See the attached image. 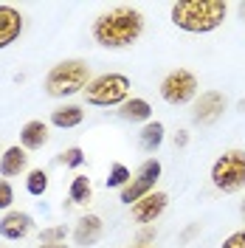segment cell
<instances>
[{
  "mask_svg": "<svg viewBox=\"0 0 245 248\" xmlns=\"http://www.w3.org/2000/svg\"><path fill=\"white\" fill-rule=\"evenodd\" d=\"M144 31V15L130 6H119L105 12L93 23V40L105 48H127L133 46Z\"/></svg>",
  "mask_w": 245,
  "mask_h": 248,
  "instance_id": "1",
  "label": "cell"
},
{
  "mask_svg": "<svg viewBox=\"0 0 245 248\" xmlns=\"http://www.w3.org/2000/svg\"><path fill=\"white\" fill-rule=\"evenodd\" d=\"M229 15L226 0H181L172 6V23L189 34H206L223 26Z\"/></svg>",
  "mask_w": 245,
  "mask_h": 248,
  "instance_id": "2",
  "label": "cell"
},
{
  "mask_svg": "<svg viewBox=\"0 0 245 248\" xmlns=\"http://www.w3.org/2000/svg\"><path fill=\"white\" fill-rule=\"evenodd\" d=\"M91 85V68L82 60H65L54 65L46 77V93L54 99L62 96H74V93L85 91Z\"/></svg>",
  "mask_w": 245,
  "mask_h": 248,
  "instance_id": "3",
  "label": "cell"
},
{
  "mask_svg": "<svg viewBox=\"0 0 245 248\" xmlns=\"http://www.w3.org/2000/svg\"><path fill=\"white\" fill-rule=\"evenodd\" d=\"M130 88H133L130 77H124V74H102L85 88V99L91 105H96V108H116V105L127 102Z\"/></svg>",
  "mask_w": 245,
  "mask_h": 248,
  "instance_id": "4",
  "label": "cell"
},
{
  "mask_svg": "<svg viewBox=\"0 0 245 248\" xmlns=\"http://www.w3.org/2000/svg\"><path fill=\"white\" fill-rule=\"evenodd\" d=\"M212 184L220 192H240L245 186V153L229 150L212 164Z\"/></svg>",
  "mask_w": 245,
  "mask_h": 248,
  "instance_id": "5",
  "label": "cell"
},
{
  "mask_svg": "<svg viewBox=\"0 0 245 248\" xmlns=\"http://www.w3.org/2000/svg\"><path fill=\"white\" fill-rule=\"evenodd\" d=\"M158 178H161V164L155 161V158H147L141 167H138L136 178L130 181V184L122 189V195H119V201L127 203V206H133V203H138L141 198H147L150 192L155 189V184H158Z\"/></svg>",
  "mask_w": 245,
  "mask_h": 248,
  "instance_id": "6",
  "label": "cell"
},
{
  "mask_svg": "<svg viewBox=\"0 0 245 248\" xmlns=\"http://www.w3.org/2000/svg\"><path fill=\"white\" fill-rule=\"evenodd\" d=\"M195 93H198V77L186 68H178V71L167 74L164 82H161V96L169 105H186V102L195 99Z\"/></svg>",
  "mask_w": 245,
  "mask_h": 248,
  "instance_id": "7",
  "label": "cell"
},
{
  "mask_svg": "<svg viewBox=\"0 0 245 248\" xmlns=\"http://www.w3.org/2000/svg\"><path fill=\"white\" fill-rule=\"evenodd\" d=\"M223 110H226V96L220 91H206L200 93V99L195 102L192 119H195V124H214L223 116Z\"/></svg>",
  "mask_w": 245,
  "mask_h": 248,
  "instance_id": "8",
  "label": "cell"
},
{
  "mask_svg": "<svg viewBox=\"0 0 245 248\" xmlns=\"http://www.w3.org/2000/svg\"><path fill=\"white\" fill-rule=\"evenodd\" d=\"M169 198L164 192H150L147 198H141L138 203H133V220L136 223H155L158 217L164 215Z\"/></svg>",
  "mask_w": 245,
  "mask_h": 248,
  "instance_id": "9",
  "label": "cell"
},
{
  "mask_svg": "<svg viewBox=\"0 0 245 248\" xmlns=\"http://www.w3.org/2000/svg\"><path fill=\"white\" fill-rule=\"evenodd\" d=\"M23 31V15L15 6H0V48H9Z\"/></svg>",
  "mask_w": 245,
  "mask_h": 248,
  "instance_id": "10",
  "label": "cell"
},
{
  "mask_svg": "<svg viewBox=\"0 0 245 248\" xmlns=\"http://www.w3.org/2000/svg\"><path fill=\"white\" fill-rule=\"evenodd\" d=\"M31 232V217L26 212H9L0 220V237L6 240H23Z\"/></svg>",
  "mask_w": 245,
  "mask_h": 248,
  "instance_id": "11",
  "label": "cell"
},
{
  "mask_svg": "<svg viewBox=\"0 0 245 248\" xmlns=\"http://www.w3.org/2000/svg\"><path fill=\"white\" fill-rule=\"evenodd\" d=\"M99 237H102V220L96 215H85L77 223V229H74V243L77 246H85V248L96 246Z\"/></svg>",
  "mask_w": 245,
  "mask_h": 248,
  "instance_id": "12",
  "label": "cell"
},
{
  "mask_svg": "<svg viewBox=\"0 0 245 248\" xmlns=\"http://www.w3.org/2000/svg\"><path fill=\"white\" fill-rule=\"evenodd\" d=\"M26 167H29V155L23 147H9L0 155V175L3 178H15L20 172H26Z\"/></svg>",
  "mask_w": 245,
  "mask_h": 248,
  "instance_id": "13",
  "label": "cell"
},
{
  "mask_svg": "<svg viewBox=\"0 0 245 248\" xmlns=\"http://www.w3.org/2000/svg\"><path fill=\"white\" fill-rule=\"evenodd\" d=\"M20 141H23L26 150H40V147L48 141V124L37 122V119L29 122V124H23V130H20Z\"/></svg>",
  "mask_w": 245,
  "mask_h": 248,
  "instance_id": "14",
  "label": "cell"
},
{
  "mask_svg": "<svg viewBox=\"0 0 245 248\" xmlns=\"http://www.w3.org/2000/svg\"><path fill=\"white\" fill-rule=\"evenodd\" d=\"M119 113H122V119H127V122H150L153 108H150L147 99H127Z\"/></svg>",
  "mask_w": 245,
  "mask_h": 248,
  "instance_id": "15",
  "label": "cell"
},
{
  "mask_svg": "<svg viewBox=\"0 0 245 248\" xmlns=\"http://www.w3.org/2000/svg\"><path fill=\"white\" fill-rule=\"evenodd\" d=\"M82 119H85V110L77 108V105H65V108H57L54 113H51V122L57 124V127H62V130H68V127H79Z\"/></svg>",
  "mask_w": 245,
  "mask_h": 248,
  "instance_id": "16",
  "label": "cell"
},
{
  "mask_svg": "<svg viewBox=\"0 0 245 248\" xmlns=\"http://www.w3.org/2000/svg\"><path fill=\"white\" fill-rule=\"evenodd\" d=\"M164 144V124L161 122H147L141 130V147L147 153H155L158 147Z\"/></svg>",
  "mask_w": 245,
  "mask_h": 248,
  "instance_id": "17",
  "label": "cell"
},
{
  "mask_svg": "<svg viewBox=\"0 0 245 248\" xmlns=\"http://www.w3.org/2000/svg\"><path fill=\"white\" fill-rule=\"evenodd\" d=\"M91 178H85V175H79V178H74V184H71V201L74 203H85L91 201Z\"/></svg>",
  "mask_w": 245,
  "mask_h": 248,
  "instance_id": "18",
  "label": "cell"
},
{
  "mask_svg": "<svg viewBox=\"0 0 245 248\" xmlns=\"http://www.w3.org/2000/svg\"><path fill=\"white\" fill-rule=\"evenodd\" d=\"M26 189H29V195H43L48 189V175L43 170H31L26 178Z\"/></svg>",
  "mask_w": 245,
  "mask_h": 248,
  "instance_id": "19",
  "label": "cell"
},
{
  "mask_svg": "<svg viewBox=\"0 0 245 248\" xmlns=\"http://www.w3.org/2000/svg\"><path fill=\"white\" fill-rule=\"evenodd\" d=\"M133 181V175H130V170L124 167V164H113V170H110V178H107V186H127Z\"/></svg>",
  "mask_w": 245,
  "mask_h": 248,
  "instance_id": "20",
  "label": "cell"
},
{
  "mask_svg": "<svg viewBox=\"0 0 245 248\" xmlns=\"http://www.w3.org/2000/svg\"><path fill=\"white\" fill-rule=\"evenodd\" d=\"M65 240V226H57V229H46V232L40 234V243L43 246H57Z\"/></svg>",
  "mask_w": 245,
  "mask_h": 248,
  "instance_id": "21",
  "label": "cell"
},
{
  "mask_svg": "<svg viewBox=\"0 0 245 248\" xmlns=\"http://www.w3.org/2000/svg\"><path fill=\"white\" fill-rule=\"evenodd\" d=\"M15 203V189L6 178H0V209H9Z\"/></svg>",
  "mask_w": 245,
  "mask_h": 248,
  "instance_id": "22",
  "label": "cell"
},
{
  "mask_svg": "<svg viewBox=\"0 0 245 248\" xmlns=\"http://www.w3.org/2000/svg\"><path fill=\"white\" fill-rule=\"evenodd\" d=\"M62 161H65V167H79V164L85 161V155H82V150H79V147H71L68 153L62 155Z\"/></svg>",
  "mask_w": 245,
  "mask_h": 248,
  "instance_id": "23",
  "label": "cell"
},
{
  "mask_svg": "<svg viewBox=\"0 0 245 248\" xmlns=\"http://www.w3.org/2000/svg\"><path fill=\"white\" fill-rule=\"evenodd\" d=\"M223 248H245V229L243 232H234L231 237L223 240Z\"/></svg>",
  "mask_w": 245,
  "mask_h": 248,
  "instance_id": "24",
  "label": "cell"
},
{
  "mask_svg": "<svg viewBox=\"0 0 245 248\" xmlns=\"http://www.w3.org/2000/svg\"><path fill=\"white\" fill-rule=\"evenodd\" d=\"M186 141H189V139H186V133H181V136H175V144H178V147H184Z\"/></svg>",
  "mask_w": 245,
  "mask_h": 248,
  "instance_id": "25",
  "label": "cell"
},
{
  "mask_svg": "<svg viewBox=\"0 0 245 248\" xmlns=\"http://www.w3.org/2000/svg\"><path fill=\"white\" fill-rule=\"evenodd\" d=\"M40 248H68L65 243H57V246H40Z\"/></svg>",
  "mask_w": 245,
  "mask_h": 248,
  "instance_id": "26",
  "label": "cell"
},
{
  "mask_svg": "<svg viewBox=\"0 0 245 248\" xmlns=\"http://www.w3.org/2000/svg\"><path fill=\"white\" fill-rule=\"evenodd\" d=\"M243 217H245V203H243Z\"/></svg>",
  "mask_w": 245,
  "mask_h": 248,
  "instance_id": "27",
  "label": "cell"
},
{
  "mask_svg": "<svg viewBox=\"0 0 245 248\" xmlns=\"http://www.w3.org/2000/svg\"><path fill=\"white\" fill-rule=\"evenodd\" d=\"M133 248H147V246H133Z\"/></svg>",
  "mask_w": 245,
  "mask_h": 248,
  "instance_id": "28",
  "label": "cell"
}]
</instances>
